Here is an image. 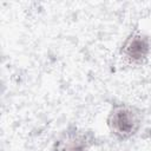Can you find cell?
Listing matches in <instances>:
<instances>
[{"label": "cell", "instance_id": "1", "mask_svg": "<svg viewBox=\"0 0 151 151\" xmlns=\"http://www.w3.org/2000/svg\"><path fill=\"white\" fill-rule=\"evenodd\" d=\"M143 117L139 109L131 104H114L106 118L107 127L111 134L125 142L134 137L142 127Z\"/></svg>", "mask_w": 151, "mask_h": 151}, {"label": "cell", "instance_id": "2", "mask_svg": "<svg viewBox=\"0 0 151 151\" xmlns=\"http://www.w3.org/2000/svg\"><path fill=\"white\" fill-rule=\"evenodd\" d=\"M94 143L93 131L72 125L57 137L51 151H90Z\"/></svg>", "mask_w": 151, "mask_h": 151}, {"label": "cell", "instance_id": "3", "mask_svg": "<svg viewBox=\"0 0 151 151\" xmlns=\"http://www.w3.org/2000/svg\"><path fill=\"white\" fill-rule=\"evenodd\" d=\"M151 53V40L142 32H132L120 47V55L132 65H142Z\"/></svg>", "mask_w": 151, "mask_h": 151}]
</instances>
